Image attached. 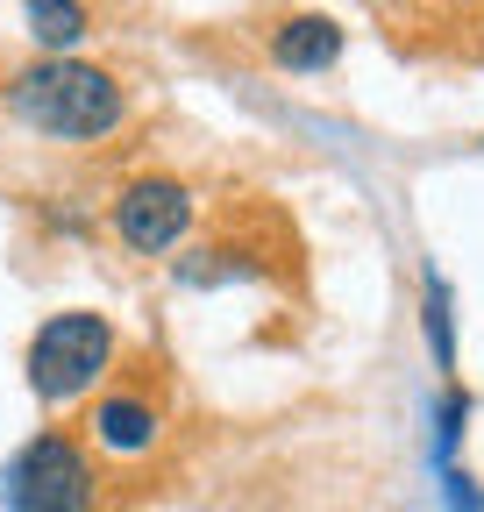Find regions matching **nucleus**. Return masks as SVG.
<instances>
[{
	"instance_id": "obj_1",
	"label": "nucleus",
	"mask_w": 484,
	"mask_h": 512,
	"mask_svg": "<svg viewBox=\"0 0 484 512\" xmlns=\"http://www.w3.org/2000/svg\"><path fill=\"white\" fill-rule=\"evenodd\" d=\"M0 107L50 143H100L129 121V86L86 57H29L0 79Z\"/></svg>"
},
{
	"instance_id": "obj_2",
	"label": "nucleus",
	"mask_w": 484,
	"mask_h": 512,
	"mask_svg": "<svg viewBox=\"0 0 484 512\" xmlns=\"http://www.w3.org/2000/svg\"><path fill=\"white\" fill-rule=\"evenodd\" d=\"M114 356H121L114 320H107V313H93V306H65V313H50L43 328L29 335L22 370H29V392H36V406L65 413V406L93 399L100 384L114 377Z\"/></svg>"
},
{
	"instance_id": "obj_3",
	"label": "nucleus",
	"mask_w": 484,
	"mask_h": 512,
	"mask_svg": "<svg viewBox=\"0 0 484 512\" xmlns=\"http://www.w3.org/2000/svg\"><path fill=\"white\" fill-rule=\"evenodd\" d=\"M0 505L8 512H100V470L93 448L72 427H43L15 448L0 470Z\"/></svg>"
},
{
	"instance_id": "obj_4",
	"label": "nucleus",
	"mask_w": 484,
	"mask_h": 512,
	"mask_svg": "<svg viewBox=\"0 0 484 512\" xmlns=\"http://www.w3.org/2000/svg\"><path fill=\"white\" fill-rule=\"evenodd\" d=\"M164 434H171V413L157 399V384H143V377H107L93 392V406H86V427H79V441L93 456H107V463L157 456Z\"/></svg>"
},
{
	"instance_id": "obj_5",
	"label": "nucleus",
	"mask_w": 484,
	"mask_h": 512,
	"mask_svg": "<svg viewBox=\"0 0 484 512\" xmlns=\"http://www.w3.org/2000/svg\"><path fill=\"white\" fill-rule=\"evenodd\" d=\"M107 228L121 249H136V256H164L186 242L193 228V185L178 178V171H136V178H121V192L107 200Z\"/></svg>"
},
{
	"instance_id": "obj_6",
	"label": "nucleus",
	"mask_w": 484,
	"mask_h": 512,
	"mask_svg": "<svg viewBox=\"0 0 484 512\" xmlns=\"http://www.w3.org/2000/svg\"><path fill=\"white\" fill-rule=\"evenodd\" d=\"M342 22L335 15H278L271 22V64L278 72H335Z\"/></svg>"
},
{
	"instance_id": "obj_7",
	"label": "nucleus",
	"mask_w": 484,
	"mask_h": 512,
	"mask_svg": "<svg viewBox=\"0 0 484 512\" xmlns=\"http://www.w3.org/2000/svg\"><path fill=\"white\" fill-rule=\"evenodd\" d=\"M29 36L43 43V57H72V43L86 36V8H57V0H36V8H22Z\"/></svg>"
},
{
	"instance_id": "obj_8",
	"label": "nucleus",
	"mask_w": 484,
	"mask_h": 512,
	"mask_svg": "<svg viewBox=\"0 0 484 512\" xmlns=\"http://www.w3.org/2000/svg\"><path fill=\"white\" fill-rule=\"evenodd\" d=\"M428 342H435V363L449 370V292H442V278H428Z\"/></svg>"
}]
</instances>
